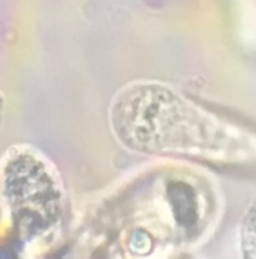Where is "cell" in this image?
I'll return each mask as SVG.
<instances>
[{
	"label": "cell",
	"instance_id": "6da1fadb",
	"mask_svg": "<svg viewBox=\"0 0 256 259\" xmlns=\"http://www.w3.org/2000/svg\"><path fill=\"white\" fill-rule=\"evenodd\" d=\"M110 121L119 141L134 151L216 162H245L254 156L248 132L156 82L120 90Z\"/></svg>",
	"mask_w": 256,
	"mask_h": 259
},
{
	"label": "cell",
	"instance_id": "7a4b0ae2",
	"mask_svg": "<svg viewBox=\"0 0 256 259\" xmlns=\"http://www.w3.org/2000/svg\"><path fill=\"white\" fill-rule=\"evenodd\" d=\"M241 242L245 257L255 258V211L254 206L249 209L244 218L243 231H241Z\"/></svg>",
	"mask_w": 256,
	"mask_h": 259
}]
</instances>
